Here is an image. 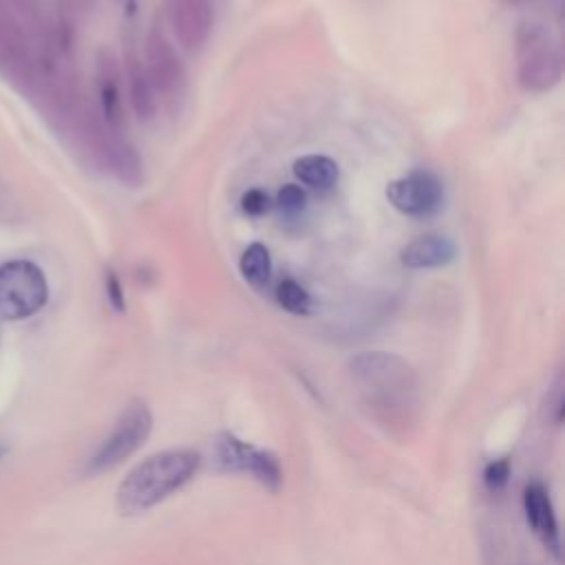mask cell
<instances>
[{"mask_svg": "<svg viewBox=\"0 0 565 565\" xmlns=\"http://www.w3.org/2000/svg\"><path fill=\"white\" fill-rule=\"evenodd\" d=\"M276 301L288 314H297V316L310 314V310H312V294L294 278H282L278 282Z\"/></svg>", "mask_w": 565, "mask_h": 565, "instance_id": "obj_16", "label": "cell"}, {"mask_svg": "<svg viewBox=\"0 0 565 565\" xmlns=\"http://www.w3.org/2000/svg\"><path fill=\"white\" fill-rule=\"evenodd\" d=\"M517 82L528 93H548L563 77V53L556 36L539 21H524L515 32Z\"/></svg>", "mask_w": 565, "mask_h": 565, "instance_id": "obj_3", "label": "cell"}, {"mask_svg": "<svg viewBox=\"0 0 565 565\" xmlns=\"http://www.w3.org/2000/svg\"><path fill=\"white\" fill-rule=\"evenodd\" d=\"M308 195L301 185L297 183H286L276 195V206L286 217H297L305 211Z\"/></svg>", "mask_w": 565, "mask_h": 565, "instance_id": "obj_17", "label": "cell"}, {"mask_svg": "<svg viewBox=\"0 0 565 565\" xmlns=\"http://www.w3.org/2000/svg\"><path fill=\"white\" fill-rule=\"evenodd\" d=\"M153 431V413L146 402L133 400L120 413L109 437L86 459V476H103L137 453Z\"/></svg>", "mask_w": 565, "mask_h": 565, "instance_id": "obj_4", "label": "cell"}, {"mask_svg": "<svg viewBox=\"0 0 565 565\" xmlns=\"http://www.w3.org/2000/svg\"><path fill=\"white\" fill-rule=\"evenodd\" d=\"M164 8L177 43L185 51L195 53L206 47L215 27L213 0H164Z\"/></svg>", "mask_w": 565, "mask_h": 565, "instance_id": "obj_9", "label": "cell"}, {"mask_svg": "<svg viewBox=\"0 0 565 565\" xmlns=\"http://www.w3.org/2000/svg\"><path fill=\"white\" fill-rule=\"evenodd\" d=\"M457 245L453 239L442 235L418 237L402 250V265L409 269H437L453 263Z\"/></svg>", "mask_w": 565, "mask_h": 565, "instance_id": "obj_11", "label": "cell"}, {"mask_svg": "<svg viewBox=\"0 0 565 565\" xmlns=\"http://www.w3.org/2000/svg\"><path fill=\"white\" fill-rule=\"evenodd\" d=\"M389 204L407 217H431L444 204V185L429 170H416L387 185Z\"/></svg>", "mask_w": 565, "mask_h": 565, "instance_id": "obj_8", "label": "cell"}, {"mask_svg": "<svg viewBox=\"0 0 565 565\" xmlns=\"http://www.w3.org/2000/svg\"><path fill=\"white\" fill-rule=\"evenodd\" d=\"M146 73L157 91V98H164L168 105H175L185 93V67L175 51L168 36L153 27L146 36Z\"/></svg>", "mask_w": 565, "mask_h": 565, "instance_id": "obj_7", "label": "cell"}, {"mask_svg": "<svg viewBox=\"0 0 565 565\" xmlns=\"http://www.w3.org/2000/svg\"><path fill=\"white\" fill-rule=\"evenodd\" d=\"M269 195L265 191H261V188H252V191H248L243 197H241V208L245 215L250 217H261L269 211Z\"/></svg>", "mask_w": 565, "mask_h": 565, "instance_id": "obj_20", "label": "cell"}, {"mask_svg": "<svg viewBox=\"0 0 565 565\" xmlns=\"http://www.w3.org/2000/svg\"><path fill=\"white\" fill-rule=\"evenodd\" d=\"M8 453V448H5V444H0V459H3V455Z\"/></svg>", "mask_w": 565, "mask_h": 565, "instance_id": "obj_22", "label": "cell"}, {"mask_svg": "<svg viewBox=\"0 0 565 565\" xmlns=\"http://www.w3.org/2000/svg\"><path fill=\"white\" fill-rule=\"evenodd\" d=\"M510 459L508 457H502V459H495L491 461L486 468H484V484L491 489V491H502L506 489L508 480H510Z\"/></svg>", "mask_w": 565, "mask_h": 565, "instance_id": "obj_18", "label": "cell"}, {"mask_svg": "<svg viewBox=\"0 0 565 565\" xmlns=\"http://www.w3.org/2000/svg\"><path fill=\"white\" fill-rule=\"evenodd\" d=\"M524 515L530 530L539 537V541L550 550L556 558L561 556V532L556 513L550 500L548 489L541 482H532L524 489Z\"/></svg>", "mask_w": 565, "mask_h": 565, "instance_id": "obj_10", "label": "cell"}, {"mask_svg": "<svg viewBox=\"0 0 565 565\" xmlns=\"http://www.w3.org/2000/svg\"><path fill=\"white\" fill-rule=\"evenodd\" d=\"M107 297H109L111 305H113L118 312H124L127 303H124L122 282H120V278H118L113 272H109V276H107Z\"/></svg>", "mask_w": 565, "mask_h": 565, "instance_id": "obj_21", "label": "cell"}, {"mask_svg": "<svg viewBox=\"0 0 565 565\" xmlns=\"http://www.w3.org/2000/svg\"><path fill=\"white\" fill-rule=\"evenodd\" d=\"M294 175L301 183L310 188H318V191H327L338 181V164L332 157L325 155H308L297 159L294 164Z\"/></svg>", "mask_w": 565, "mask_h": 565, "instance_id": "obj_14", "label": "cell"}, {"mask_svg": "<svg viewBox=\"0 0 565 565\" xmlns=\"http://www.w3.org/2000/svg\"><path fill=\"white\" fill-rule=\"evenodd\" d=\"M213 464L221 473H241L256 480L269 493L282 489V468L274 453L256 448L235 433H219L213 442Z\"/></svg>", "mask_w": 565, "mask_h": 565, "instance_id": "obj_5", "label": "cell"}, {"mask_svg": "<svg viewBox=\"0 0 565 565\" xmlns=\"http://www.w3.org/2000/svg\"><path fill=\"white\" fill-rule=\"evenodd\" d=\"M127 77H129V93H131V107L135 116L142 122H151L157 116L159 109V98L157 91L146 73L144 62L133 53L127 60Z\"/></svg>", "mask_w": 565, "mask_h": 565, "instance_id": "obj_13", "label": "cell"}, {"mask_svg": "<svg viewBox=\"0 0 565 565\" xmlns=\"http://www.w3.org/2000/svg\"><path fill=\"white\" fill-rule=\"evenodd\" d=\"M202 455L191 448H170L140 461L118 489V510L124 517L142 515L193 482Z\"/></svg>", "mask_w": 565, "mask_h": 565, "instance_id": "obj_2", "label": "cell"}, {"mask_svg": "<svg viewBox=\"0 0 565 565\" xmlns=\"http://www.w3.org/2000/svg\"><path fill=\"white\" fill-rule=\"evenodd\" d=\"M49 301V282L32 261H10L0 265V316L23 321L38 314Z\"/></svg>", "mask_w": 565, "mask_h": 565, "instance_id": "obj_6", "label": "cell"}, {"mask_svg": "<svg viewBox=\"0 0 565 565\" xmlns=\"http://www.w3.org/2000/svg\"><path fill=\"white\" fill-rule=\"evenodd\" d=\"M98 93H100V107L107 124L113 131H120L124 124V103H122V86H120V69L111 53H103L100 58Z\"/></svg>", "mask_w": 565, "mask_h": 565, "instance_id": "obj_12", "label": "cell"}, {"mask_svg": "<svg viewBox=\"0 0 565 565\" xmlns=\"http://www.w3.org/2000/svg\"><path fill=\"white\" fill-rule=\"evenodd\" d=\"M243 278L256 290H265L272 280V256L263 243H252L245 248L239 261Z\"/></svg>", "mask_w": 565, "mask_h": 565, "instance_id": "obj_15", "label": "cell"}, {"mask_svg": "<svg viewBox=\"0 0 565 565\" xmlns=\"http://www.w3.org/2000/svg\"><path fill=\"white\" fill-rule=\"evenodd\" d=\"M349 381L369 416L394 435H409L420 416L416 369L387 351H362L347 364Z\"/></svg>", "mask_w": 565, "mask_h": 565, "instance_id": "obj_1", "label": "cell"}, {"mask_svg": "<svg viewBox=\"0 0 565 565\" xmlns=\"http://www.w3.org/2000/svg\"><path fill=\"white\" fill-rule=\"evenodd\" d=\"M565 400H563V383L561 378L556 381V385L548 392V398H545V407H543V420L554 424V426H561L563 422V413H565Z\"/></svg>", "mask_w": 565, "mask_h": 565, "instance_id": "obj_19", "label": "cell"}]
</instances>
